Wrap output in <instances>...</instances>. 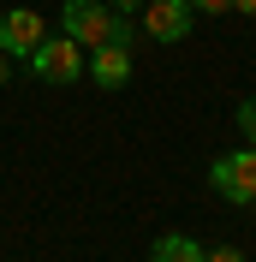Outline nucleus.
I'll return each instance as SVG.
<instances>
[{
    "mask_svg": "<svg viewBox=\"0 0 256 262\" xmlns=\"http://www.w3.org/2000/svg\"><path fill=\"white\" fill-rule=\"evenodd\" d=\"M83 60H90V54H83L72 36H42V42H36V54H30V78L60 83V90H66V83L83 78Z\"/></svg>",
    "mask_w": 256,
    "mask_h": 262,
    "instance_id": "f257e3e1",
    "label": "nucleus"
},
{
    "mask_svg": "<svg viewBox=\"0 0 256 262\" xmlns=\"http://www.w3.org/2000/svg\"><path fill=\"white\" fill-rule=\"evenodd\" d=\"M66 12H60V36H72L83 54L90 48H101L113 36V6L108 0H60Z\"/></svg>",
    "mask_w": 256,
    "mask_h": 262,
    "instance_id": "f03ea898",
    "label": "nucleus"
},
{
    "mask_svg": "<svg viewBox=\"0 0 256 262\" xmlns=\"http://www.w3.org/2000/svg\"><path fill=\"white\" fill-rule=\"evenodd\" d=\"M197 24L191 0H143V12H137V36H149V42H185Z\"/></svg>",
    "mask_w": 256,
    "mask_h": 262,
    "instance_id": "7ed1b4c3",
    "label": "nucleus"
},
{
    "mask_svg": "<svg viewBox=\"0 0 256 262\" xmlns=\"http://www.w3.org/2000/svg\"><path fill=\"white\" fill-rule=\"evenodd\" d=\"M208 185L226 196V203H256V149H232V155H221V161L208 167Z\"/></svg>",
    "mask_w": 256,
    "mask_h": 262,
    "instance_id": "20e7f679",
    "label": "nucleus"
},
{
    "mask_svg": "<svg viewBox=\"0 0 256 262\" xmlns=\"http://www.w3.org/2000/svg\"><path fill=\"white\" fill-rule=\"evenodd\" d=\"M42 36H48V18L36 12V6H6L0 12V54L6 60H30Z\"/></svg>",
    "mask_w": 256,
    "mask_h": 262,
    "instance_id": "39448f33",
    "label": "nucleus"
},
{
    "mask_svg": "<svg viewBox=\"0 0 256 262\" xmlns=\"http://www.w3.org/2000/svg\"><path fill=\"white\" fill-rule=\"evenodd\" d=\"M131 66H137V60H131L125 42H101V48H90V60H83V78L113 96V90H125V83H131Z\"/></svg>",
    "mask_w": 256,
    "mask_h": 262,
    "instance_id": "423d86ee",
    "label": "nucleus"
},
{
    "mask_svg": "<svg viewBox=\"0 0 256 262\" xmlns=\"http://www.w3.org/2000/svg\"><path fill=\"white\" fill-rule=\"evenodd\" d=\"M149 262H208V245H197L191 232H161L149 245Z\"/></svg>",
    "mask_w": 256,
    "mask_h": 262,
    "instance_id": "0eeeda50",
    "label": "nucleus"
},
{
    "mask_svg": "<svg viewBox=\"0 0 256 262\" xmlns=\"http://www.w3.org/2000/svg\"><path fill=\"white\" fill-rule=\"evenodd\" d=\"M232 119H239V131H244V143L256 149V96H250V101H239V114H232Z\"/></svg>",
    "mask_w": 256,
    "mask_h": 262,
    "instance_id": "6e6552de",
    "label": "nucleus"
},
{
    "mask_svg": "<svg viewBox=\"0 0 256 262\" xmlns=\"http://www.w3.org/2000/svg\"><path fill=\"white\" fill-rule=\"evenodd\" d=\"M191 12H197V18H203V12L221 18V12H232V0H191Z\"/></svg>",
    "mask_w": 256,
    "mask_h": 262,
    "instance_id": "1a4fd4ad",
    "label": "nucleus"
},
{
    "mask_svg": "<svg viewBox=\"0 0 256 262\" xmlns=\"http://www.w3.org/2000/svg\"><path fill=\"white\" fill-rule=\"evenodd\" d=\"M208 262H244V256H239L232 245H215V250H208Z\"/></svg>",
    "mask_w": 256,
    "mask_h": 262,
    "instance_id": "9d476101",
    "label": "nucleus"
},
{
    "mask_svg": "<svg viewBox=\"0 0 256 262\" xmlns=\"http://www.w3.org/2000/svg\"><path fill=\"white\" fill-rule=\"evenodd\" d=\"M108 6H113V12H125V18H137V12H143V0H108Z\"/></svg>",
    "mask_w": 256,
    "mask_h": 262,
    "instance_id": "9b49d317",
    "label": "nucleus"
},
{
    "mask_svg": "<svg viewBox=\"0 0 256 262\" xmlns=\"http://www.w3.org/2000/svg\"><path fill=\"white\" fill-rule=\"evenodd\" d=\"M6 83H12V60H6V54H0V90H6Z\"/></svg>",
    "mask_w": 256,
    "mask_h": 262,
    "instance_id": "f8f14e48",
    "label": "nucleus"
},
{
    "mask_svg": "<svg viewBox=\"0 0 256 262\" xmlns=\"http://www.w3.org/2000/svg\"><path fill=\"white\" fill-rule=\"evenodd\" d=\"M232 12H244V18H256V0H232Z\"/></svg>",
    "mask_w": 256,
    "mask_h": 262,
    "instance_id": "ddd939ff",
    "label": "nucleus"
},
{
    "mask_svg": "<svg viewBox=\"0 0 256 262\" xmlns=\"http://www.w3.org/2000/svg\"><path fill=\"white\" fill-rule=\"evenodd\" d=\"M250 209H256V203H250Z\"/></svg>",
    "mask_w": 256,
    "mask_h": 262,
    "instance_id": "4468645a",
    "label": "nucleus"
}]
</instances>
